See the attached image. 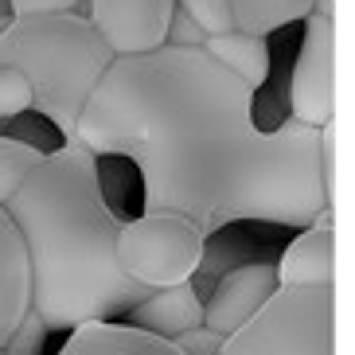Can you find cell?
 <instances>
[{"label": "cell", "mask_w": 355, "mask_h": 355, "mask_svg": "<svg viewBox=\"0 0 355 355\" xmlns=\"http://www.w3.org/2000/svg\"><path fill=\"white\" fill-rule=\"evenodd\" d=\"M32 313V266L12 215L0 207V347Z\"/></svg>", "instance_id": "obj_10"}, {"label": "cell", "mask_w": 355, "mask_h": 355, "mask_svg": "<svg viewBox=\"0 0 355 355\" xmlns=\"http://www.w3.org/2000/svg\"><path fill=\"white\" fill-rule=\"evenodd\" d=\"M71 145L94 160H133L145 211L184 215L207 239L230 223L301 230L328 207L316 168L320 129H261L254 90L203 47L117 55Z\"/></svg>", "instance_id": "obj_1"}, {"label": "cell", "mask_w": 355, "mask_h": 355, "mask_svg": "<svg viewBox=\"0 0 355 355\" xmlns=\"http://www.w3.org/2000/svg\"><path fill=\"white\" fill-rule=\"evenodd\" d=\"M117 55L83 12L12 16L0 32V67H16L32 86V110L63 137H74L90 94Z\"/></svg>", "instance_id": "obj_3"}, {"label": "cell", "mask_w": 355, "mask_h": 355, "mask_svg": "<svg viewBox=\"0 0 355 355\" xmlns=\"http://www.w3.org/2000/svg\"><path fill=\"white\" fill-rule=\"evenodd\" d=\"M176 8L188 12L191 20L199 24L203 35H223V32L234 28V24H230V4L227 0H176Z\"/></svg>", "instance_id": "obj_18"}, {"label": "cell", "mask_w": 355, "mask_h": 355, "mask_svg": "<svg viewBox=\"0 0 355 355\" xmlns=\"http://www.w3.org/2000/svg\"><path fill=\"white\" fill-rule=\"evenodd\" d=\"M0 20H12V8H8V0H0Z\"/></svg>", "instance_id": "obj_23"}, {"label": "cell", "mask_w": 355, "mask_h": 355, "mask_svg": "<svg viewBox=\"0 0 355 355\" xmlns=\"http://www.w3.org/2000/svg\"><path fill=\"white\" fill-rule=\"evenodd\" d=\"M277 289L336 285V207H324L273 261Z\"/></svg>", "instance_id": "obj_9"}, {"label": "cell", "mask_w": 355, "mask_h": 355, "mask_svg": "<svg viewBox=\"0 0 355 355\" xmlns=\"http://www.w3.org/2000/svg\"><path fill=\"white\" fill-rule=\"evenodd\" d=\"M336 285L277 289L223 340L219 355H336Z\"/></svg>", "instance_id": "obj_4"}, {"label": "cell", "mask_w": 355, "mask_h": 355, "mask_svg": "<svg viewBox=\"0 0 355 355\" xmlns=\"http://www.w3.org/2000/svg\"><path fill=\"white\" fill-rule=\"evenodd\" d=\"M227 4L234 32L258 35V40L273 35L277 28L309 20L316 12V0H227Z\"/></svg>", "instance_id": "obj_14"}, {"label": "cell", "mask_w": 355, "mask_h": 355, "mask_svg": "<svg viewBox=\"0 0 355 355\" xmlns=\"http://www.w3.org/2000/svg\"><path fill=\"white\" fill-rule=\"evenodd\" d=\"M28 246L32 313L47 332L117 320L148 297L117 270V211L102 188L98 160L78 145H59L20 180L4 203Z\"/></svg>", "instance_id": "obj_2"}, {"label": "cell", "mask_w": 355, "mask_h": 355, "mask_svg": "<svg viewBox=\"0 0 355 355\" xmlns=\"http://www.w3.org/2000/svg\"><path fill=\"white\" fill-rule=\"evenodd\" d=\"M4 24H8V20H0V32H4Z\"/></svg>", "instance_id": "obj_24"}, {"label": "cell", "mask_w": 355, "mask_h": 355, "mask_svg": "<svg viewBox=\"0 0 355 355\" xmlns=\"http://www.w3.org/2000/svg\"><path fill=\"white\" fill-rule=\"evenodd\" d=\"M83 0H8L12 16H35V12H78Z\"/></svg>", "instance_id": "obj_22"}, {"label": "cell", "mask_w": 355, "mask_h": 355, "mask_svg": "<svg viewBox=\"0 0 355 355\" xmlns=\"http://www.w3.org/2000/svg\"><path fill=\"white\" fill-rule=\"evenodd\" d=\"M43 160V148L32 141L0 133V207L12 199V191L20 188V180Z\"/></svg>", "instance_id": "obj_15"}, {"label": "cell", "mask_w": 355, "mask_h": 355, "mask_svg": "<svg viewBox=\"0 0 355 355\" xmlns=\"http://www.w3.org/2000/svg\"><path fill=\"white\" fill-rule=\"evenodd\" d=\"M32 110V86L16 67H0V121H16Z\"/></svg>", "instance_id": "obj_17"}, {"label": "cell", "mask_w": 355, "mask_h": 355, "mask_svg": "<svg viewBox=\"0 0 355 355\" xmlns=\"http://www.w3.org/2000/svg\"><path fill=\"white\" fill-rule=\"evenodd\" d=\"M203 55L215 59L223 71H230L234 78L250 86L254 94H258V86L266 83V74H270V47L266 40L258 35H246V32H223V35H207L203 40Z\"/></svg>", "instance_id": "obj_13"}, {"label": "cell", "mask_w": 355, "mask_h": 355, "mask_svg": "<svg viewBox=\"0 0 355 355\" xmlns=\"http://www.w3.org/2000/svg\"><path fill=\"white\" fill-rule=\"evenodd\" d=\"M86 20L94 24L114 55H145L164 47L168 20L176 0H83Z\"/></svg>", "instance_id": "obj_7"}, {"label": "cell", "mask_w": 355, "mask_h": 355, "mask_svg": "<svg viewBox=\"0 0 355 355\" xmlns=\"http://www.w3.org/2000/svg\"><path fill=\"white\" fill-rule=\"evenodd\" d=\"M340 125L328 121L320 125V145H316V168H320V188L328 196V207H336V184H340Z\"/></svg>", "instance_id": "obj_16"}, {"label": "cell", "mask_w": 355, "mask_h": 355, "mask_svg": "<svg viewBox=\"0 0 355 355\" xmlns=\"http://www.w3.org/2000/svg\"><path fill=\"white\" fill-rule=\"evenodd\" d=\"M129 320L133 328L148 336H160V340H180L184 332L191 328H203V297L191 282L184 285H168V289H157L148 293L145 301L129 309Z\"/></svg>", "instance_id": "obj_11"}, {"label": "cell", "mask_w": 355, "mask_h": 355, "mask_svg": "<svg viewBox=\"0 0 355 355\" xmlns=\"http://www.w3.org/2000/svg\"><path fill=\"white\" fill-rule=\"evenodd\" d=\"M114 258L117 270L133 285L157 293L196 277L203 258H207V234L184 215L141 211L137 219L117 227Z\"/></svg>", "instance_id": "obj_5"}, {"label": "cell", "mask_w": 355, "mask_h": 355, "mask_svg": "<svg viewBox=\"0 0 355 355\" xmlns=\"http://www.w3.org/2000/svg\"><path fill=\"white\" fill-rule=\"evenodd\" d=\"M59 355H184L172 340L148 336L121 320H94L67 332Z\"/></svg>", "instance_id": "obj_12"}, {"label": "cell", "mask_w": 355, "mask_h": 355, "mask_svg": "<svg viewBox=\"0 0 355 355\" xmlns=\"http://www.w3.org/2000/svg\"><path fill=\"white\" fill-rule=\"evenodd\" d=\"M43 340H47V328L40 324L35 313H28L24 324L12 332V340L0 347V355H43Z\"/></svg>", "instance_id": "obj_19"}, {"label": "cell", "mask_w": 355, "mask_h": 355, "mask_svg": "<svg viewBox=\"0 0 355 355\" xmlns=\"http://www.w3.org/2000/svg\"><path fill=\"white\" fill-rule=\"evenodd\" d=\"M273 293H277L273 261H242L223 273L215 289L203 297V328H211L215 336L239 332Z\"/></svg>", "instance_id": "obj_8"}, {"label": "cell", "mask_w": 355, "mask_h": 355, "mask_svg": "<svg viewBox=\"0 0 355 355\" xmlns=\"http://www.w3.org/2000/svg\"><path fill=\"white\" fill-rule=\"evenodd\" d=\"M289 121L320 129L336 121V20L309 16L289 78Z\"/></svg>", "instance_id": "obj_6"}, {"label": "cell", "mask_w": 355, "mask_h": 355, "mask_svg": "<svg viewBox=\"0 0 355 355\" xmlns=\"http://www.w3.org/2000/svg\"><path fill=\"white\" fill-rule=\"evenodd\" d=\"M203 40L207 35L199 32V24L191 20L188 12H172V20H168V35H164V43L168 47H203Z\"/></svg>", "instance_id": "obj_20"}, {"label": "cell", "mask_w": 355, "mask_h": 355, "mask_svg": "<svg viewBox=\"0 0 355 355\" xmlns=\"http://www.w3.org/2000/svg\"><path fill=\"white\" fill-rule=\"evenodd\" d=\"M223 340H227V336H215L211 328H191V332H184L180 340H172V344L184 355H219Z\"/></svg>", "instance_id": "obj_21"}]
</instances>
